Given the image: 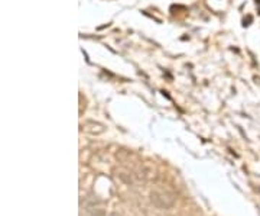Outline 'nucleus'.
I'll return each mask as SVG.
<instances>
[{
  "label": "nucleus",
  "mask_w": 260,
  "mask_h": 216,
  "mask_svg": "<svg viewBox=\"0 0 260 216\" xmlns=\"http://www.w3.org/2000/svg\"><path fill=\"white\" fill-rule=\"evenodd\" d=\"M149 200H151V203L155 206V208H158V209H171L173 208V205H175V198H173V195L171 193H168V192H158V190H155V192H152L151 195H149Z\"/></svg>",
  "instance_id": "obj_1"
},
{
  "label": "nucleus",
  "mask_w": 260,
  "mask_h": 216,
  "mask_svg": "<svg viewBox=\"0 0 260 216\" xmlns=\"http://www.w3.org/2000/svg\"><path fill=\"white\" fill-rule=\"evenodd\" d=\"M83 131L87 132V133H90V135L98 136V135H101V133L106 132V126H104L103 123H100V122L87 120V122H84V125H83Z\"/></svg>",
  "instance_id": "obj_2"
},
{
  "label": "nucleus",
  "mask_w": 260,
  "mask_h": 216,
  "mask_svg": "<svg viewBox=\"0 0 260 216\" xmlns=\"http://www.w3.org/2000/svg\"><path fill=\"white\" fill-rule=\"evenodd\" d=\"M116 177L123 183V184H127V186H132L133 184V177L129 171H124V170H117L116 171Z\"/></svg>",
  "instance_id": "obj_3"
},
{
  "label": "nucleus",
  "mask_w": 260,
  "mask_h": 216,
  "mask_svg": "<svg viewBox=\"0 0 260 216\" xmlns=\"http://www.w3.org/2000/svg\"><path fill=\"white\" fill-rule=\"evenodd\" d=\"M155 177H156V176H155V171H153L152 168L145 167V168H142V170L139 171V179H140V180L149 182V180H153Z\"/></svg>",
  "instance_id": "obj_4"
},
{
  "label": "nucleus",
  "mask_w": 260,
  "mask_h": 216,
  "mask_svg": "<svg viewBox=\"0 0 260 216\" xmlns=\"http://www.w3.org/2000/svg\"><path fill=\"white\" fill-rule=\"evenodd\" d=\"M106 216H122L119 212H110V214H107Z\"/></svg>",
  "instance_id": "obj_5"
}]
</instances>
